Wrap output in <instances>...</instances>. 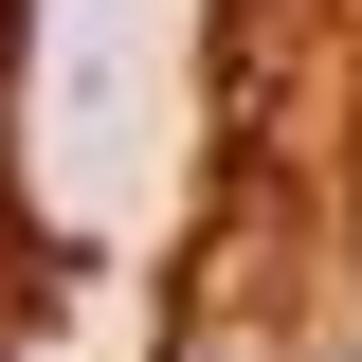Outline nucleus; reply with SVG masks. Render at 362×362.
Returning <instances> with one entry per match:
<instances>
[{
	"label": "nucleus",
	"instance_id": "obj_1",
	"mask_svg": "<svg viewBox=\"0 0 362 362\" xmlns=\"http://www.w3.org/2000/svg\"><path fill=\"white\" fill-rule=\"evenodd\" d=\"M326 362H362V344H326Z\"/></svg>",
	"mask_w": 362,
	"mask_h": 362
}]
</instances>
